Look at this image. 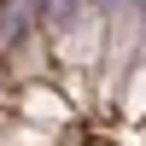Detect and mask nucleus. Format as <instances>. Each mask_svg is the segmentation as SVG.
<instances>
[{"label": "nucleus", "mask_w": 146, "mask_h": 146, "mask_svg": "<svg viewBox=\"0 0 146 146\" xmlns=\"http://www.w3.org/2000/svg\"><path fill=\"white\" fill-rule=\"evenodd\" d=\"M29 29H35V0H0V53H12Z\"/></svg>", "instance_id": "f257e3e1"}, {"label": "nucleus", "mask_w": 146, "mask_h": 146, "mask_svg": "<svg viewBox=\"0 0 146 146\" xmlns=\"http://www.w3.org/2000/svg\"><path fill=\"white\" fill-rule=\"evenodd\" d=\"M82 6H94V0H41V18L53 23V29H70V23L82 18Z\"/></svg>", "instance_id": "f03ea898"}, {"label": "nucleus", "mask_w": 146, "mask_h": 146, "mask_svg": "<svg viewBox=\"0 0 146 146\" xmlns=\"http://www.w3.org/2000/svg\"><path fill=\"white\" fill-rule=\"evenodd\" d=\"M140 12H146V0H140Z\"/></svg>", "instance_id": "7ed1b4c3"}]
</instances>
